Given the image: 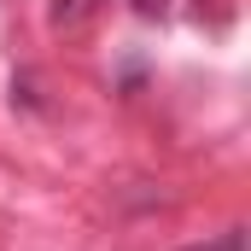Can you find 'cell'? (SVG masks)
Masks as SVG:
<instances>
[{
  "label": "cell",
  "instance_id": "cell-1",
  "mask_svg": "<svg viewBox=\"0 0 251 251\" xmlns=\"http://www.w3.org/2000/svg\"><path fill=\"white\" fill-rule=\"evenodd\" d=\"M100 6H105V0H53V6H47V24H53V29H82V24L100 18Z\"/></svg>",
  "mask_w": 251,
  "mask_h": 251
},
{
  "label": "cell",
  "instance_id": "cell-2",
  "mask_svg": "<svg viewBox=\"0 0 251 251\" xmlns=\"http://www.w3.org/2000/svg\"><path fill=\"white\" fill-rule=\"evenodd\" d=\"M187 251H246V228H228V234H216L210 246H187Z\"/></svg>",
  "mask_w": 251,
  "mask_h": 251
},
{
  "label": "cell",
  "instance_id": "cell-3",
  "mask_svg": "<svg viewBox=\"0 0 251 251\" xmlns=\"http://www.w3.org/2000/svg\"><path fill=\"white\" fill-rule=\"evenodd\" d=\"M134 6V18H146V24H164L170 18V0H128Z\"/></svg>",
  "mask_w": 251,
  "mask_h": 251
}]
</instances>
